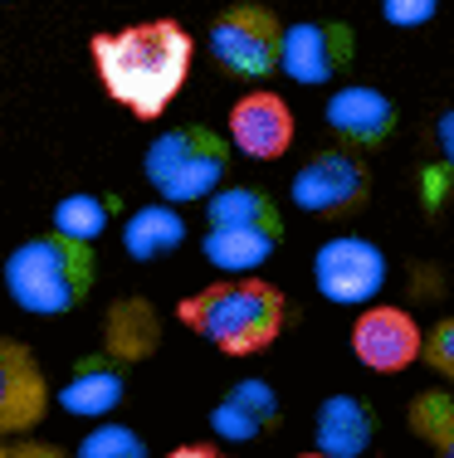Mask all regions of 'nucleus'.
<instances>
[{
	"label": "nucleus",
	"instance_id": "nucleus-1",
	"mask_svg": "<svg viewBox=\"0 0 454 458\" xmlns=\"http://www.w3.org/2000/svg\"><path fill=\"white\" fill-rule=\"evenodd\" d=\"M89 59L103 93L142 123H157L181 98L196 59V39L176 20H137L89 39Z\"/></svg>",
	"mask_w": 454,
	"mask_h": 458
},
{
	"label": "nucleus",
	"instance_id": "nucleus-2",
	"mask_svg": "<svg viewBox=\"0 0 454 458\" xmlns=\"http://www.w3.org/2000/svg\"><path fill=\"white\" fill-rule=\"evenodd\" d=\"M176 322L225 356H259L284 336L288 298L274 283L244 274V278H225V283H205L201 293L181 298Z\"/></svg>",
	"mask_w": 454,
	"mask_h": 458
},
{
	"label": "nucleus",
	"instance_id": "nucleus-3",
	"mask_svg": "<svg viewBox=\"0 0 454 458\" xmlns=\"http://www.w3.org/2000/svg\"><path fill=\"white\" fill-rule=\"evenodd\" d=\"M5 278V298L30 318H64V312L83 308L99 278V254L93 244H79L69 234H35L15 244V254L0 268Z\"/></svg>",
	"mask_w": 454,
	"mask_h": 458
},
{
	"label": "nucleus",
	"instance_id": "nucleus-4",
	"mask_svg": "<svg viewBox=\"0 0 454 458\" xmlns=\"http://www.w3.org/2000/svg\"><path fill=\"white\" fill-rule=\"evenodd\" d=\"M225 171H230V141L205 123H186L151 137L142 157V176L157 191V200L167 205L205 200L210 191L225 185Z\"/></svg>",
	"mask_w": 454,
	"mask_h": 458
},
{
	"label": "nucleus",
	"instance_id": "nucleus-5",
	"mask_svg": "<svg viewBox=\"0 0 454 458\" xmlns=\"http://www.w3.org/2000/svg\"><path fill=\"white\" fill-rule=\"evenodd\" d=\"M278 39L284 25L269 5L259 0H240V5L220 10L210 25V59L220 64V73L240 83H259L269 73H278Z\"/></svg>",
	"mask_w": 454,
	"mask_h": 458
},
{
	"label": "nucleus",
	"instance_id": "nucleus-6",
	"mask_svg": "<svg viewBox=\"0 0 454 458\" xmlns=\"http://www.w3.org/2000/svg\"><path fill=\"white\" fill-rule=\"evenodd\" d=\"M288 200L313 220H347V215L366 210L372 200V171L352 147H328L298 166Z\"/></svg>",
	"mask_w": 454,
	"mask_h": 458
},
{
	"label": "nucleus",
	"instance_id": "nucleus-7",
	"mask_svg": "<svg viewBox=\"0 0 454 458\" xmlns=\"http://www.w3.org/2000/svg\"><path fill=\"white\" fill-rule=\"evenodd\" d=\"M386 254L362 234H338L313 254V288L338 308H366L386 288Z\"/></svg>",
	"mask_w": 454,
	"mask_h": 458
},
{
	"label": "nucleus",
	"instance_id": "nucleus-8",
	"mask_svg": "<svg viewBox=\"0 0 454 458\" xmlns=\"http://www.w3.org/2000/svg\"><path fill=\"white\" fill-rule=\"evenodd\" d=\"M425 346V327L415 312L396 308V302H366L352 322V356L376 376H401L420 361Z\"/></svg>",
	"mask_w": 454,
	"mask_h": 458
},
{
	"label": "nucleus",
	"instance_id": "nucleus-9",
	"mask_svg": "<svg viewBox=\"0 0 454 458\" xmlns=\"http://www.w3.org/2000/svg\"><path fill=\"white\" fill-rule=\"evenodd\" d=\"M352 64V30L342 20H298L278 39V73H288L303 89L338 83Z\"/></svg>",
	"mask_w": 454,
	"mask_h": 458
},
{
	"label": "nucleus",
	"instance_id": "nucleus-10",
	"mask_svg": "<svg viewBox=\"0 0 454 458\" xmlns=\"http://www.w3.org/2000/svg\"><path fill=\"white\" fill-rule=\"evenodd\" d=\"M225 127H230V132H225L230 151H240V157H250V161L288 157V147H294V137H298L294 107H288L274 89H254V93L235 98Z\"/></svg>",
	"mask_w": 454,
	"mask_h": 458
},
{
	"label": "nucleus",
	"instance_id": "nucleus-11",
	"mask_svg": "<svg viewBox=\"0 0 454 458\" xmlns=\"http://www.w3.org/2000/svg\"><path fill=\"white\" fill-rule=\"evenodd\" d=\"M49 414V380L35 352L15 336H0V439L30 434Z\"/></svg>",
	"mask_w": 454,
	"mask_h": 458
},
{
	"label": "nucleus",
	"instance_id": "nucleus-12",
	"mask_svg": "<svg viewBox=\"0 0 454 458\" xmlns=\"http://www.w3.org/2000/svg\"><path fill=\"white\" fill-rule=\"evenodd\" d=\"M322 117H328L332 137H338L342 147L372 151V147H381V141H391L401 113H396V103L381 89H372V83H347V89H332Z\"/></svg>",
	"mask_w": 454,
	"mask_h": 458
},
{
	"label": "nucleus",
	"instance_id": "nucleus-13",
	"mask_svg": "<svg viewBox=\"0 0 454 458\" xmlns=\"http://www.w3.org/2000/svg\"><path fill=\"white\" fill-rule=\"evenodd\" d=\"M278 420H284L278 390L259 376L235 380L220 395V405L210 410V429L220 434L225 444H254V439H264L269 429H278Z\"/></svg>",
	"mask_w": 454,
	"mask_h": 458
},
{
	"label": "nucleus",
	"instance_id": "nucleus-14",
	"mask_svg": "<svg viewBox=\"0 0 454 458\" xmlns=\"http://www.w3.org/2000/svg\"><path fill=\"white\" fill-rule=\"evenodd\" d=\"M313 444L328 458H366L376 444V410L352 390H338L313 414Z\"/></svg>",
	"mask_w": 454,
	"mask_h": 458
},
{
	"label": "nucleus",
	"instance_id": "nucleus-15",
	"mask_svg": "<svg viewBox=\"0 0 454 458\" xmlns=\"http://www.w3.org/2000/svg\"><path fill=\"white\" fill-rule=\"evenodd\" d=\"M123 390H127V370L107 356H83L79 366L69 370V380L59 386V410L64 414H79V420H103L123 405Z\"/></svg>",
	"mask_w": 454,
	"mask_h": 458
},
{
	"label": "nucleus",
	"instance_id": "nucleus-16",
	"mask_svg": "<svg viewBox=\"0 0 454 458\" xmlns=\"http://www.w3.org/2000/svg\"><path fill=\"white\" fill-rule=\"evenodd\" d=\"M161 346V312L147 298H117L103 322V356L117 366H137Z\"/></svg>",
	"mask_w": 454,
	"mask_h": 458
},
{
	"label": "nucleus",
	"instance_id": "nucleus-17",
	"mask_svg": "<svg viewBox=\"0 0 454 458\" xmlns=\"http://www.w3.org/2000/svg\"><path fill=\"white\" fill-rule=\"evenodd\" d=\"M205 220H210V229H264V234L284 239V210L259 185H220V191H210L205 195Z\"/></svg>",
	"mask_w": 454,
	"mask_h": 458
},
{
	"label": "nucleus",
	"instance_id": "nucleus-18",
	"mask_svg": "<svg viewBox=\"0 0 454 458\" xmlns=\"http://www.w3.org/2000/svg\"><path fill=\"white\" fill-rule=\"evenodd\" d=\"M186 244V220L176 215V205H142V210H133V220L123 229V249L127 259H137V264H151V259H167L176 254V249Z\"/></svg>",
	"mask_w": 454,
	"mask_h": 458
},
{
	"label": "nucleus",
	"instance_id": "nucleus-19",
	"mask_svg": "<svg viewBox=\"0 0 454 458\" xmlns=\"http://www.w3.org/2000/svg\"><path fill=\"white\" fill-rule=\"evenodd\" d=\"M278 249V234L264 229H205V264L225 268V274H254L259 264H269Z\"/></svg>",
	"mask_w": 454,
	"mask_h": 458
},
{
	"label": "nucleus",
	"instance_id": "nucleus-20",
	"mask_svg": "<svg viewBox=\"0 0 454 458\" xmlns=\"http://www.w3.org/2000/svg\"><path fill=\"white\" fill-rule=\"evenodd\" d=\"M406 424L435 458H454V395L450 390H415L406 405Z\"/></svg>",
	"mask_w": 454,
	"mask_h": 458
},
{
	"label": "nucleus",
	"instance_id": "nucleus-21",
	"mask_svg": "<svg viewBox=\"0 0 454 458\" xmlns=\"http://www.w3.org/2000/svg\"><path fill=\"white\" fill-rule=\"evenodd\" d=\"M107 220H113V205H107V195L93 191H73L54 205V234H69L79 244H93L107 229Z\"/></svg>",
	"mask_w": 454,
	"mask_h": 458
},
{
	"label": "nucleus",
	"instance_id": "nucleus-22",
	"mask_svg": "<svg viewBox=\"0 0 454 458\" xmlns=\"http://www.w3.org/2000/svg\"><path fill=\"white\" fill-rule=\"evenodd\" d=\"M450 195H454V107L435 117V166H425V176H420V200L430 210H440Z\"/></svg>",
	"mask_w": 454,
	"mask_h": 458
},
{
	"label": "nucleus",
	"instance_id": "nucleus-23",
	"mask_svg": "<svg viewBox=\"0 0 454 458\" xmlns=\"http://www.w3.org/2000/svg\"><path fill=\"white\" fill-rule=\"evenodd\" d=\"M69 458H147V439L127 424H93Z\"/></svg>",
	"mask_w": 454,
	"mask_h": 458
},
{
	"label": "nucleus",
	"instance_id": "nucleus-24",
	"mask_svg": "<svg viewBox=\"0 0 454 458\" xmlns=\"http://www.w3.org/2000/svg\"><path fill=\"white\" fill-rule=\"evenodd\" d=\"M420 356H425V366L435 370V376H445L454 386V318H440L435 327H430Z\"/></svg>",
	"mask_w": 454,
	"mask_h": 458
},
{
	"label": "nucleus",
	"instance_id": "nucleus-25",
	"mask_svg": "<svg viewBox=\"0 0 454 458\" xmlns=\"http://www.w3.org/2000/svg\"><path fill=\"white\" fill-rule=\"evenodd\" d=\"M440 15V0H381V20L396 30H420Z\"/></svg>",
	"mask_w": 454,
	"mask_h": 458
},
{
	"label": "nucleus",
	"instance_id": "nucleus-26",
	"mask_svg": "<svg viewBox=\"0 0 454 458\" xmlns=\"http://www.w3.org/2000/svg\"><path fill=\"white\" fill-rule=\"evenodd\" d=\"M0 458H69V454H64V449H54V444L20 439V444H10V449H0Z\"/></svg>",
	"mask_w": 454,
	"mask_h": 458
},
{
	"label": "nucleus",
	"instance_id": "nucleus-27",
	"mask_svg": "<svg viewBox=\"0 0 454 458\" xmlns=\"http://www.w3.org/2000/svg\"><path fill=\"white\" fill-rule=\"evenodd\" d=\"M161 458H225L215 444H181V449H171V454H161Z\"/></svg>",
	"mask_w": 454,
	"mask_h": 458
},
{
	"label": "nucleus",
	"instance_id": "nucleus-28",
	"mask_svg": "<svg viewBox=\"0 0 454 458\" xmlns=\"http://www.w3.org/2000/svg\"><path fill=\"white\" fill-rule=\"evenodd\" d=\"M298 458H328V454H318V449H313V454H298Z\"/></svg>",
	"mask_w": 454,
	"mask_h": 458
}]
</instances>
